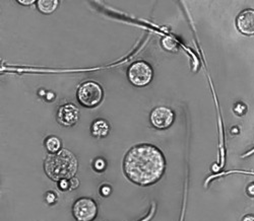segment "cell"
Returning a JSON list of instances; mask_svg holds the SVG:
<instances>
[{"mask_svg": "<svg viewBox=\"0 0 254 221\" xmlns=\"http://www.w3.org/2000/svg\"><path fill=\"white\" fill-rule=\"evenodd\" d=\"M44 145L49 153H56L61 150V140L57 136H48L45 139Z\"/></svg>", "mask_w": 254, "mask_h": 221, "instance_id": "obj_11", "label": "cell"}, {"mask_svg": "<svg viewBox=\"0 0 254 221\" xmlns=\"http://www.w3.org/2000/svg\"><path fill=\"white\" fill-rule=\"evenodd\" d=\"M54 199V200H56V195L53 193V192H48L47 193V201L50 203V204H53L54 202L52 201Z\"/></svg>", "mask_w": 254, "mask_h": 221, "instance_id": "obj_16", "label": "cell"}, {"mask_svg": "<svg viewBox=\"0 0 254 221\" xmlns=\"http://www.w3.org/2000/svg\"><path fill=\"white\" fill-rule=\"evenodd\" d=\"M77 168V159L68 149H61L56 153H49L44 163L46 174L54 182L71 180Z\"/></svg>", "mask_w": 254, "mask_h": 221, "instance_id": "obj_2", "label": "cell"}, {"mask_svg": "<svg viewBox=\"0 0 254 221\" xmlns=\"http://www.w3.org/2000/svg\"><path fill=\"white\" fill-rule=\"evenodd\" d=\"M57 0H39L37 2V7L42 13H52L58 6Z\"/></svg>", "mask_w": 254, "mask_h": 221, "instance_id": "obj_10", "label": "cell"}, {"mask_svg": "<svg viewBox=\"0 0 254 221\" xmlns=\"http://www.w3.org/2000/svg\"><path fill=\"white\" fill-rule=\"evenodd\" d=\"M76 97L82 107L93 109L101 104L104 92L99 83L95 81H86L79 85Z\"/></svg>", "mask_w": 254, "mask_h": 221, "instance_id": "obj_3", "label": "cell"}, {"mask_svg": "<svg viewBox=\"0 0 254 221\" xmlns=\"http://www.w3.org/2000/svg\"><path fill=\"white\" fill-rule=\"evenodd\" d=\"M166 169L163 152L152 144H138L126 153L123 171L126 178L138 186H151L161 180Z\"/></svg>", "mask_w": 254, "mask_h": 221, "instance_id": "obj_1", "label": "cell"}, {"mask_svg": "<svg viewBox=\"0 0 254 221\" xmlns=\"http://www.w3.org/2000/svg\"><path fill=\"white\" fill-rule=\"evenodd\" d=\"M242 221H254V215H251V214L246 215V216L242 219Z\"/></svg>", "mask_w": 254, "mask_h": 221, "instance_id": "obj_19", "label": "cell"}, {"mask_svg": "<svg viewBox=\"0 0 254 221\" xmlns=\"http://www.w3.org/2000/svg\"><path fill=\"white\" fill-rule=\"evenodd\" d=\"M176 43L171 38H166L163 40V47L168 51H173L176 49Z\"/></svg>", "mask_w": 254, "mask_h": 221, "instance_id": "obj_12", "label": "cell"}, {"mask_svg": "<svg viewBox=\"0 0 254 221\" xmlns=\"http://www.w3.org/2000/svg\"><path fill=\"white\" fill-rule=\"evenodd\" d=\"M100 192H101V194H102L104 197H106V196H108V195L111 193V188H110L108 185H104V186L101 187Z\"/></svg>", "mask_w": 254, "mask_h": 221, "instance_id": "obj_15", "label": "cell"}, {"mask_svg": "<svg viewBox=\"0 0 254 221\" xmlns=\"http://www.w3.org/2000/svg\"><path fill=\"white\" fill-rule=\"evenodd\" d=\"M72 214L76 221H93L98 215L97 203L91 198H79L73 204Z\"/></svg>", "mask_w": 254, "mask_h": 221, "instance_id": "obj_5", "label": "cell"}, {"mask_svg": "<svg viewBox=\"0 0 254 221\" xmlns=\"http://www.w3.org/2000/svg\"><path fill=\"white\" fill-rule=\"evenodd\" d=\"M79 118V110L73 104H65L58 109L57 121L64 127L75 125Z\"/></svg>", "mask_w": 254, "mask_h": 221, "instance_id": "obj_7", "label": "cell"}, {"mask_svg": "<svg viewBox=\"0 0 254 221\" xmlns=\"http://www.w3.org/2000/svg\"><path fill=\"white\" fill-rule=\"evenodd\" d=\"M92 135L97 138H104L109 134L110 125L104 119H97L91 126Z\"/></svg>", "mask_w": 254, "mask_h": 221, "instance_id": "obj_9", "label": "cell"}, {"mask_svg": "<svg viewBox=\"0 0 254 221\" xmlns=\"http://www.w3.org/2000/svg\"><path fill=\"white\" fill-rule=\"evenodd\" d=\"M247 192H248V194H249L250 196H254V184L249 185V187H248V189H247Z\"/></svg>", "mask_w": 254, "mask_h": 221, "instance_id": "obj_18", "label": "cell"}, {"mask_svg": "<svg viewBox=\"0 0 254 221\" xmlns=\"http://www.w3.org/2000/svg\"><path fill=\"white\" fill-rule=\"evenodd\" d=\"M93 166H94L96 171H100L101 172V171H103L106 168V162L103 159H97L94 162Z\"/></svg>", "mask_w": 254, "mask_h": 221, "instance_id": "obj_13", "label": "cell"}, {"mask_svg": "<svg viewBox=\"0 0 254 221\" xmlns=\"http://www.w3.org/2000/svg\"><path fill=\"white\" fill-rule=\"evenodd\" d=\"M175 120L173 110L166 107H158L153 110L151 114V123L157 129H167L170 127Z\"/></svg>", "mask_w": 254, "mask_h": 221, "instance_id": "obj_6", "label": "cell"}, {"mask_svg": "<svg viewBox=\"0 0 254 221\" xmlns=\"http://www.w3.org/2000/svg\"><path fill=\"white\" fill-rule=\"evenodd\" d=\"M129 81L135 86H145L153 79V69L149 63L137 61L133 63L127 72Z\"/></svg>", "mask_w": 254, "mask_h": 221, "instance_id": "obj_4", "label": "cell"}, {"mask_svg": "<svg viewBox=\"0 0 254 221\" xmlns=\"http://www.w3.org/2000/svg\"><path fill=\"white\" fill-rule=\"evenodd\" d=\"M19 3H22V4H28V5H30V4L34 3V1H33V0H32V1H19Z\"/></svg>", "mask_w": 254, "mask_h": 221, "instance_id": "obj_20", "label": "cell"}, {"mask_svg": "<svg viewBox=\"0 0 254 221\" xmlns=\"http://www.w3.org/2000/svg\"><path fill=\"white\" fill-rule=\"evenodd\" d=\"M236 25L239 32L243 35H254V9H246L242 11L237 16Z\"/></svg>", "mask_w": 254, "mask_h": 221, "instance_id": "obj_8", "label": "cell"}, {"mask_svg": "<svg viewBox=\"0 0 254 221\" xmlns=\"http://www.w3.org/2000/svg\"><path fill=\"white\" fill-rule=\"evenodd\" d=\"M253 152H254V149H253L252 151H250L249 153H247V154H246V156H249V154H251V153H253Z\"/></svg>", "mask_w": 254, "mask_h": 221, "instance_id": "obj_21", "label": "cell"}, {"mask_svg": "<svg viewBox=\"0 0 254 221\" xmlns=\"http://www.w3.org/2000/svg\"><path fill=\"white\" fill-rule=\"evenodd\" d=\"M69 182H70V190H74L77 186H78V180L77 179H71V180H69Z\"/></svg>", "mask_w": 254, "mask_h": 221, "instance_id": "obj_17", "label": "cell"}, {"mask_svg": "<svg viewBox=\"0 0 254 221\" xmlns=\"http://www.w3.org/2000/svg\"><path fill=\"white\" fill-rule=\"evenodd\" d=\"M59 188L62 191H66V190H70V182L69 180H64V181H61L59 182Z\"/></svg>", "mask_w": 254, "mask_h": 221, "instance_id": "obj_14", "label": "cell"}]
</instances>
